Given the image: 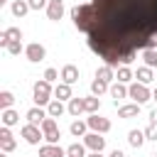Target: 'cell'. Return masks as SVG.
<instances>
[{
	"label": "cell",
	"instance_id": "6da1fadb",
	"mask_svg": "<svg viewBox=\"0 0 157 157\" xmlns=\"http://www.w3.org/2000/svg\"><path fill=\"white\" fill-rule=\"evenodd\" d=\"M88 49L108 66H128L137 52L157 49V0H91L71 7Z\"/></svg>",
	"mask_w": 157,
	"mask_h": 157
},
{
	"label": "cell",
	"instance_id": "7a4b0ae2",
	"mask_svg": "<svg viewBox=\"0 0 157 157\" xmlns=\"http://www.w3.org/2000/svg\"><path fill=\"white\" fill-rule=\"evenodd\" d=\"M32 96H34V103H37V105H49V101H52L49 96H54V88H52V83H49L47 78H42V81L34 83Z\"/></svg>",
	"mask_w": 157,
	"mask_h": 157
},
{
	"label": "cell",
	"instance_id": "3957f363",
	"mask_svg": "<svg viewBox=\"0 0 157 157\" xmlns=\"http://www.w3.org/2000/svg\"><path fill=\"white\" fill-rule=\"evenodd\" d=\"M128 96L135 101V103H147V101H152V91L147 88V83H132V86H128Z\"/></svg>",
	"mask_w": 157,
	"mask_h": 157
},
{
	"label": "cell",
	"instance_id": "277c9868",
	"mask_svg": "<svg viewBox=\"0 0 157 157\" xmlns=\"http://www.w3.org/2000/svg\"><path fill=\"white\" fill-rule=\"evenodd\" d=\"M42 132H44V140L47 142H52V145H59V137H61V132H59V128H56V120L52 118V115H47L44 120H42Z\"/></svg>",
	"mask_w": 157,
	"mask_h": 157
},
{
	"label": "cell",
	"instance_id": "5b68a950",
	"mask_svg": "<svg viewBox=\"0 0 157 157\" xmlns=\"http://www.w3.org/2000/svg\"><path fill=\"white\" fill-rule=\"evenodd\" d=\"M20 132H22V137H25V142H27V145H39V140L44 137L42 128H39V125H34V123H27Z\"/></svg>",
	"mask_w": 157,
	"mask_h": 157
},
{
	"label": "cell",
	"instance_id": "8992f818",
	"mask_svg": "<svg viewBox=\"0 0 157 157\" xmlns=\"http://www.w3.org/2000/svg\"><path fill=\"white\" fill-rule=\"evenodd\" d=\"M25 56H27L32 64H37V61H42V59L47 56V49H44L39 42H32V44L25 47Z\"/></svg>",
	"mask_w": 157,
	"mask_h": 157
},
{
	"label": "cell",
	"instance_id": "52a82bcc",
	"mask_svg": "<svg viewBox=\"0 0 157 157\" xmlns=\"http://www.w3.org/2000/svg\"><path fill=\"white\" fill-rule=\"evenodd\" d=\"M86 123H88V128H91L93 132H101V135L110 130V120H108V118H101L98 113H91V118H88Z\"/></svg>",
	"mask_w": 157,
	"mask_h": 157
},
{
	"label": "cell",
	"instance_id": "ba28073f",
	"mask_svg": "<svg viewBox=\"0 0 157 157\" xmlns=\"http://www.w3.org/2000/svg\"><path fill=\"white\" fill-rule=\"evenodd\" d=\"M83 145L93 152H103L105 147V137H101V132H86L83 135Z\"/></svg>",
	"mask_w": 157,
	"mask_h": 157
},
{
	"label": "cell",
	"instance_id": "9c48e42d",
	"mask_svg": "<svg viewBox=\"0 0 157 157\" xmlns=\"http://www.w3.org/2000/svg\"><path fill=\"white\" fill-rule=\"evenodd\" d=\"M61 15H64V2H61V0H49V5H47V17H49L52 22H59Z\"/></svg>",
	"mask_w": 157,
	"mask_h": 157
},
{
	"label": "cell",
	"instance_id": "30bf717a",
	"mask_svg": "<svg viewBox=\"0 0 157 157\" xmlns=\"http://www.w3.org/2000/svg\"><path fill=\"white\" fill-rule=\"evenodd\" d=\"M15 39H22V29L20 27H7L2 34H0V47L5 49L10 42H15Z\"/></svg>",
	"mask_w": 157,
	"mask_h": 157
},
{
	"label": "cell",
	"instance_id": "8fae6325",
	"mask_svg": "<svg viewBox=\"0 0 157 157\" xmlns=\"http://www.w3.org/2000/svg\"><path fill=\"white\" fill-rule=\"evenodd\" d=\"M15 145H17V142H15L12 132H10V130H7V125H5V128L0 130V150H2V152H12V150H15Z\"/></svg>",
	"mask_w": 157,
	"mask_h": 157
},
{
	"label": "cell",
	"instance_id": "7c38bea8",
	"mask_svg": "<svg viewBox=\"0 0 157 157\" xmlns=\"http://www.w3.org/2000/svg\"><path fill=\"white\" fill-rule=\"evenodd\" d=\"M39 157H66V150H61L59 145L47 142V145L39 147Z\"/></svg>",
	"mask_w": 157,
	"mask_h": 157
},
{
	"label": "cell",
	"instance_id": "4fadbf2b",
	"mask_svg": "<svg viewBox=\"0 0 157 157\" xmlns=\"http://www.w3.org/2000/svg\"><path fill=\"white\" fill-rule=\"evenodd\" d=\"M61 81H64V83H69V86H71V83H76V81H78V69H76L74 64H66V66L61 69Z\"/></svg>",
	"mask_w": 157,
	"mask_h": 157
},
{
	"label": "cell",
	"instance_id": "5bb4252c",
	"mask_svg": "<svg viewBox=\"0 0 157 157\" xmlns=\"http://www.w3.org/2000/svg\"><path fill=\"white\" fill-rule=\"evenodd\" d=\"M140 113V103H125L118 108V118H135Z\"/></svg>",
	"mask_w": 157,
	"mask_h": 157
},
{
	"label": "cell",
	"instance_id": "9a60e30c",
	"mask_svg": "<svg viewBox=\"0 0 157 157\" xmlns=\"http://www.w3.org/2000/svg\"><path fill=\"white\" fill-rule=\"evenodd\" d=\"M10 10H12V15H15V17H25L32 7H29V2H27V0H15V2L10 5Z\"/></svg>",
	"mask_w": 157,
	"mask_h": 157
},
{
	"label": "cell",
	"instance_id": "2e32d148",
	"mask_svg": "<svg viewBox=\"0 0 157 157\" xmlns=\"http://www.w3.org/2000/svg\"><path fill=\"white\" fill-rule=\"evenodd\" d=\"M47 115H49V113H44V110H42L39 105H37V108H29V110H27V123H34V125H42V120H44Z\"/></svg>",
	"mask_w": 157,
	"mask_h": 157
},
{
	"label": "cell",
	"instance_id": "e0dca14e",
	"mask_svg": "<svg viewBox=\"0 0 157 157\" xmlns=\"http://www.w3.org/2000/svg\"><path fill=\"white\" fill-rule=\"evenodd\" d=\"M54 98H59V101H71V98H74V96H71V86L61 81V83L54 88Z\"/></svg>",
	"mask_w": 157,
	"mask_h": 157
},
{
	"label": "cell",
	"instance_id": "ac0fdd59",
	"mask_svg": "<svg viewBox=\"0 0 157 157\" xmlns=\"http://www.w3.org/2000/svg\"><path fill=\"white\" fill-rule=\"evenodd\" d=\"M0 118H2V125H7V128H10V125H17V123H20V113H17V110H12V108H5Z\"/></svg>",
	"mask_w": 157,
	"mask_h": 157
},
{
	"label": "cell",
	"instance_id": "d6986e66",
	"mask_svg": "<svg viewBox=\"0 0 157 157\" xmlns=\"http://www.w3.org/2000/svg\"><path fill=\"white\" fill-rule=\"evenodd\" d=\"M110 96L115 98V105H118V101L128 96V86H125V83H120V81H118V83H113V86H110Z\"/></svg>",
	"mask_w": 157,
	"mask_h": 157
},
{
	"label": "cell",
	"instance_id": "ffe728a7",
	"mask_svg": "<svg viewBox=\"0 0 157 157\" xmlns=\"http://www.w3.org/2000/svg\"><path fill=\"white\" fill-rule=\"evenodd\" d=\"M98 108H101V98H98V96L83 98V110H86V113H98Z\"/></svg>",
	"mask_w": 157,
	"mask_h": 157
},
{
	"label": "cell",
	"instance_id": "44dd1931",
	"mask_svg": "<svg viewBox=\"0 0 157 157\" xmlns=\"http://www.w3.org/2000/svg\"><path fill=\"white\" fill-rule=\"evenodd\" d=\"M145 140H147V137H145L142 130H130V132H128V142H130L132 147H142Z\"/></svg>",
	"mask_w": 157,
	"mask_h": 157
},
{
	"label": "cell",
	"instance_id": "7402d4cb",
	"mask_svg": "<svg viewBox=\"0 0 157 157\" xmlns=\"http://www.w3.org/2000/svg\"><path fill=\"white\" fill-rule=\"evenodd\" d=\"M142 59H145V66L157 69V49H142Z\"/></svg>",
	"mask_w": 157,
	"mask_h": 157
},
{
	"label": "cell",
	"instance_id": "603a6c76",
	"mask_svg": "<svg viewBox=\"0 0 157 157\" xmlns=\"http://www.w3.org/2000/svg\"><path fill=\"white\" fill-rule=\"evenodd\" d=\"M96 78H101V81H110V78H115V74H113V66H108V64H103L98 71H96Z\"/></svg>",
	"mask_w": 157,
	"mask_h": 157
},
{
	"label": "cell",
	"instance_id": "cb8c5ba5",
	"mask_svg": "<svg viewBox=\"0 0 157 157\" xmlns=\"http://www.w3.org/2000/svg\"><path fill=\"white\" fill-rule=\"evenodd\" d=\"M86 128H88V123H83V120H74L69 130H71L74 137H83V135H86Z\"/></svg>",
	"mask_w": 157,
	"mask_h": 157
},
{
	"label": "cell",
	"instance_id": "d4e9b609",
	"mask_svg": "<svg viewBox=\"0 0 157 157\" xmlns=\"http://www.w3.org/2000/svg\"><path fill=\"white\" fill-rule=\"evenodd\" d=\"M71 115H78V113H86L83 110V98H71L69 101V108H66Z\"/></svg>",
	"mask_w": 157,
	"mask_h": 157
},
{
	"label": "cell",
	"instance_id": "484cf974",
	"mask_svg": "<svg viewBox=\"0 0 157 157\" xmlns=\"http://www.w3.org/2000/svg\"><path fill=\"white\" fill-rule=\"evenodd\" d=\"M47 113L52 115V118H59L61 113H64V105H61V101L56 98V101H49V105H47Z\"/></svg>",
	"mask_w": 157,
	"mask_h": 157
},
{
	"label": "cell",
	"instance_id": "4316f807",
	"mask_svg": "<svg viewBox=\"0 0 157 157\" xmlns=\"http://www.w3.org/2000/svg\"><path fill=\"white\" fill-rule=\"evenodd\" d=\"M135 76H137L140 83H150V81H152V69H150V66H140Z\"/></svg>",
	"mask_w": 157,
	"mask_h": 157
},
{
	"label": "cell",
	"instance_id": "83f0119b",
	"mask_svg": "<svg viewBox=\"0 0 157 157\" xmlns=\"http://www.w3.org/2000/svg\"><path fill=\"white\" fill-rule=\"evenodd\" d=\"M105 91H110L105 81H101V78H96V81L91 83V93H93V96H101V93H105Z\"/></svg>",
	"mask_w": 157,
	"mask_h": 157
},
{
	"label": "cell",
	"instance_id": "f1b7e54d",
	"mask_svg": "<svg viewBox=\"0 0 157 157\" xmlns=\"http://www.w3.org/2000/svg\"><path fill=\"white\" fill-rule=\"evenodd\" d=\"M12 103H15V96L10 93V91H0V108L5 110V108H12Z\"/></svg>",
	"mask_w": 157,
	"mask_h": 157
},
{
	"label": "cell",
	"instance_id": "f546056e",
	"mask_svg": "<svg viewBox=\"0 0 157 157\" xmlns=\"http://www.w3.org/2000/svg\"><path fill=\"white\" fill-rule=\"evenodd\" d=\"M83 150H86V145L74 142V145H69V147H66V155H71V157H86V155H83Z\"/></svg>",
	"mask_w": 157,
	"mask_h": 157
},
{
	"label": "cell",
	"instance_id": "4dcf8cb0",
	"mask_svg": "<svg viewBox=\"0 0 157 157\" xmlns=\"http://www.w3.org/2000/svg\"><path fill=\"white\" fill-rule=\"evenodd\" d=\"M115 78H118L120 83H128V81L132 78V71H130L128 66H120V69H118V74H115Z\"/></svg>",
	"mask_w": 157,
	"mask_h": 157
},
{
	"label": "cell",
	"instance_id": "1f68e13d",
	"mask_svg": "<svg viewBox=\"0 0 157 157\" xmlns=\"http://www.w3.org/2000/svg\"><path fill=\"white\" fill-rule=\"evenodd\" d=\"M5 49H7V52H10L12 56H17V54L22 52V42H20V39H15V42H10V44H7Z\"/></svg>",
	"mask_w": 157,
	"mask_h": 157
},
{
	"label": "cell",
	"instance_id": "d6a6232c",
	"mask_svg": "<svg viewBox=\"0 0 157 157\" xmlns=\"http://www.w3.org/2000/svg\"><path fill=\"white\" fill-rule=\"evenodd\" d=\"M44 78L52 83V81H56V78H59V71H56V69H47V71H44Z\"/></svg>",
	"mask_w": 157,
	"mask_h": 157
},
{
	"label": "cell",
	"instance_id": "836d02e7",
	"mask_svg": "<svg viewBox=\"0 0 157 157\" xmlns=\"http://www.w3.org/2000/svg\"><path fill=\"white\" fill-rule=\"evenodd\" d=\"M27 2H29V7H32V10H42V7H47V5H49L47 0H27Z\"/></svg>",
	"mask_w": 157,
	"mask_h": 157
},
{
	"label": "cell",
	"instance_id": "e575fe53",
	"mask_svg": "<svg viewBox=\"0 0 157 157\" xmlns=\"http://www.w3.org/2000/svg\"><path fill=\"white\" fill-rule=\"evenodd\" d=\"M108 157H125V152H123V150H113Z\"/></svg>",
	"mask_w": 157,
	"mask_h": 157
},
{
	"label": "cell",
	"instance_id": "d590c367",
	"mask_svg": "<svg viewBox=\"0 0 157 157\" xmlns=\"http://www.w3.org/2000/svg\"><path fill=\"white\" fill-rule=\"evenodd\" d=\"M88 157H103V155H101V152H91Z\"/></svg>",
	"mask_w": 157,
	"mask_h": 157
},
{
	"label": "cell",
	"instance_id": "8d00e7d4",
	"mask_svg": "<svg viewBox=\"0 0 157 157\" xmlns=\"http://www.w3.org/2000/svg\"><path fill=\"white\" fill-rule=\"evenodd\" d=\"M152 98H155V101H157V88H155V91H152Z\"/></svg>",
	"mask_w": 157,
	"mask_h": 157
},
{
	"label": "cell",
	"instance_id": "74e56055",
	"mask_svg": "<svg viewBox=\"0 0 157 157\" xmlns=\"http://www.w3.org/2000/svg\"><path fill=\"white\" fill-rule=\"evenodd\" d=\"M5 2H7V0H0V5H5Z\"/></svg>",
	"mask_w": 157,
	"mask_h": 157
},
{
	"label": "cell",
	"instance_id": "f35d334b",
	"mask_svg": "<svg viewBox=\"0 0 157 157\" xmlns=\"http://www.w3.org/2000/svg\"><path fill=\"white\" fill-rule=\"evenodd\" d=\"M66 157H71V155H66Z\"/></svg>",
	"mask_w": 157,
	"mask_h": 157
},
{
	"label": "cell",
	"instance_id": "ab89813d",
	"mask_svg": "<svg viewBox=\"0 0 157 157\" xmlns=\"http://www.w3.org/2000/svg\"><path fill=\"white\" fill-rule=\"evenodd\" d=\"M0 157H5V155H0Z\"/></svg>",
	"mask_w": 157,
	"mask_h": 157
}]
</instances>
